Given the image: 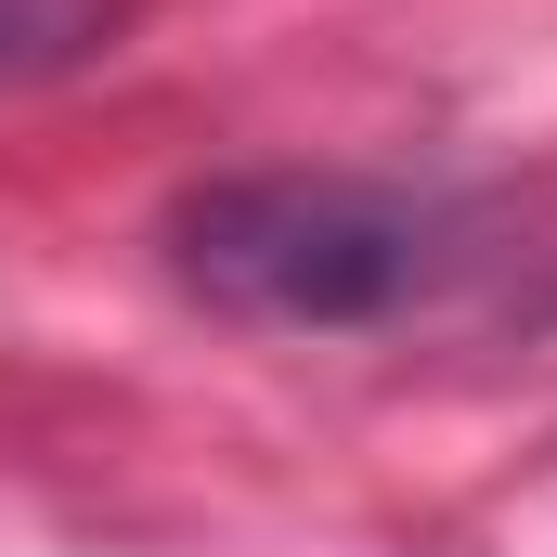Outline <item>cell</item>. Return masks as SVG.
<instances>
[{
  "label": "cell",
  "mask_w": 557,
  "mask_h": 557,
  "mask_svg": "<svg viewBox=\"0 0 557 557\" xmlns=\"http://www.w3.org/2000/svg\"><path fill=\"white\" fill-rule=\"evenodd\" d=\"M169 273L195 285L208 311L234 324H273V337H363L389 311H416L441 260H454V221L403 195V182H350V169H221L195 195H169L156 221Z\"/></svg>",
  "instance_id": "obj_1"
},
{
  "label": "cell",
  "mask_w": 557,
  "mask_h": 557,
  "mask_svg": "<svg viewBox=\"0 0 557 557\" xmlns=\"http://www.w3.org/2000/svg\"><path fill=\"white\" fill-rule=\"evenodd\" d=\"M131 26H143V0H0V104L104 65Z\"/></svg>",
  "instance_id": "obj_2"
}]
</instances>
